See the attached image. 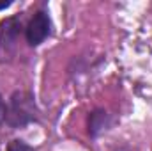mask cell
Here are the masks:
<instances>
[{"label": "cell", "instance_id": "6da1fadb", "mask_svg": "<svg viewBox=\"0 0 152 151\" xmlns=\"http://www.w3.org/2000/svg\"><path fill=\"white\" fill-rule=\"evenodd\" d=\"M50 32V20L44 13H37L34 14V18L30 20L28 27H27V41L36 46L39 43H42Z\"/></svg>", "mask_w": 152, "mask_h": 151}, {"label": "cell", "instance_id": "7a4b0ae2", "mask_svg": "<svg viewBox=\"0 0 152 151\" xmlns=\"http://www.w3.org/2000/svg\"><path fill=\"white\" fill-rule=\"evenodd\" d=\"M16 34H18V21L16 20H5L0 23V50L5 46L4 50V55L7 53V46H11L16 39Z\"/></svg>", "mask_w": 152, "mask_h": 151}, {"label": "cell", "instance_id": "3957f363", "mask_svg": "<svg viewBox=\"0 0 152 151\" xmlns=\"http://www.w3.org/2000/svg\"><path fill=\"white\" fill-rule=\"evenodd\" d=\"M7 151H32V148H28L25 142H21V141H12L11 144H9V148Z\"/></svg>", "mask_w": 152, "mask_h": 151}, {"label": "cell", "instance_id": "277c9868", "mask_svg": "<svg viewBox=\"0 0 152 151\" xmlns=\"http://www.w3.org/2000/svg\"><path fill=\"white\" fill-rule=\"evenodd\" d=\"M5 117V107H4V101H2V98H0V121Z\"/></svg>", "mask_w": 152, "mask_h": 151}, {"label": "cell", "instance_id": "5b68a950", "mask_svg": "<svg viewBox=\"0 0 152 151\" xmlns=\"http://www.w3.org/2000/svg\"><path fill=\"white\" fill-rule=\"evenodd\" d=\"M9 5H11V2H5V0L0 2V9H5V7H9Z\"/></svg>", "mask_w": 152, "mask_h": 151}]
</instances>
